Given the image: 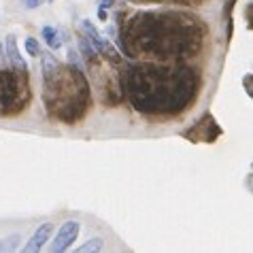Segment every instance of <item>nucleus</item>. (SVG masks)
<instances>
[{"instance_id":"f257e3e1","label":"nucleus","mask_w":253,"mask_h":253,"mask_svg":"<svg viewBox=\"0 0 253 253\" xmlns=\"http://www.w3.org/2000/svg\"><path fill=\"white\" fill-rule=\"evenodd\" d=\"M130 100L136 111L143 113H177L185 109L189 98L194 100L196 70L164 66V64H136L126 77Z\"/></svg>"},{"instance_id":"f03ea898","label":"nucleus","mask_w":253,"mask_h":253,"mask_svg":"<svg viewBox=\"0 0 253 253\" xmlns=\"http://www.w3.org/2000/svg\"><path fill=\"white\" fill-rule=\"evenodd\" d=\"M45 79V102L49 111L64 119L77 122L89 107V83L81 68L73 64L58 66Z\"/></svg>"},{"instance_id":"7ed1b4c3","label":"nucleus","mask_w":253,"mask_h":253,"mask_svg":"<svg viewBox=\"0 0 253 253\" xmlns=\"http://www.w3.org/2000/svg\"><path fill=\"white\" fill-rule=\"evenodd\" d=\"M28 100H30V85L26 70L0 68V115H17L26 109Z\"/></svg>"},{"instance_id":"20e7f679","label":"nucleus","mask_w":253,"mask_h":253,"mask_svg":"<svg viewBox=\"0 0 253 253\" xmlns=\"http://www.w3.org/2000/svg\"><path fill=\"white\" fill-rule=\"evenodd\" d=\"M81 30H83V34L87 37V41L94 45V49L102 55L104 60L111 62V64H122V55L117 53V49L111 45L100 32H98V28L89 22V19H81Z\"/></svg>"},{"instance_id":"39448f33","label":"nucleus","mask_w":253,"mask_h":253,"mask_svg":"<svg viewBox=\"0 0 253 253\" xmlns=\"http://www.w3.org/2000/svg\"><path fill=\"white\" fill-rule=\"evenodd\" d=\"M79 221H66V223H62L60 230L55 232V238H53V243L49 245V251L51 253H62V251H66L70 245H73L77 241V236H79Z\"/></svg>"},{"instance_id":"423d86ee","label":"nucleus","mask_w":253,"mask_h":253,"mask_svg":"<svg viewBox=\"0 0 253 253\" xmlns=\"http://www.w3.org/2000/svg\"><path fill=\"white\" fill-rule=\"evenodd\" d=\"M53 232V223H43V226H39L34 230V234L28 238V243L24 245V253H37L45 247V243L49 241V236H51Z\"/></svg>"},{"instance_id":"0eeeda50","label":"nucleus","mask_w":253,"mask_h":253,"mask_svg":"<svg viewBox=\"0 0 253 253\" xmlns=\"http://www.w3.org/2000/svg\"><path fill=\"white\" fill-rule=\"evenodd\" d=\"M4 51H6V58H9V62H11L13 68H17V70H28L26 62H24V58H22V53H19V49H17V41H15V37H13V34H9V37H6V41H4Z\"/></svg>"},{"instance_id":"6e6552de","label":"nucleus","mask_w":253,"mask_h":253,"mask_svg":"<svg viewBox=\"0 0 253 253\" xmlns=\"http://www.w3.org/2000/svg\"><path fill=\"white\" fill-rule=\"evenodd\" d=\"M77 51L81 53V58L85 60V62H89V64H98V51L94 49V45L87 41V37L85 34H79V49Z\"/></svg>"},{"instance_id":"1a4fd4ad","label":"nucleus","mask_w":253,"mask_h":253,"mask_svg":"<svg viewBox=\"0 0 253 253\" xmlns=\"http://www.w3.org/2000/svg\"><path fill=\"white\" fill-rule=\"evenodd\" d=\"M41 37L45 39V43H47V47L51 49V51H58V49L62 47V32L55 30L53 26H45L43 32H41Z\"/></svg>"},{"instance_id":"9d476101","label":"nucleus","mask_w":253,"mask_h":253,"mask_svg":"<svg viewBox=\"0 0 253 253\" xmlns=\"http://www.w3.org/2000/svg\"><path fill=\"white\" fill-rule=\"evenodd\" d=\"M19 241H22V236L19 234H11L0 241V253H9V251H15L19 247Z\"/></svg>"},{"instance_id":"9b49d317","label":"nucleus","mask_w":253,"mask_h":253,"mask_svg":"<svg viewBox=\"0 0 253 253\" xmlns=\"http://www.w3.org/2000/svg\"><path fill=\"white\" fill-rule=\"evenodd\" d=\"M102 247H104L102 238H89L85 245L77 247V253H96V251H102Z\"/></svg>"},{"instance_id":"f8f14e48","label":"nucleus","mask_w":253,"mask_h":253,"mask_svg":"<svg viewBox=\"0 0 253 253\" xmlns=\"http://www.w3.org/2000/svg\"><path fill=\"white\" fill-rule=\"evenodd\" d=\"M24 45H26V51L30 53L32 58H39V55H41V51H43V49H41V43H39V41L34 39V37H28Z\"/></svg>"},{"instance_id":"ddd939ff","label":"nucleus","mask_w":253,"mask_h":253,"mask_svg":"<svg viewBox=\"0 0 253 253\" xmlns=\"http://www.w3.org/2000/svg\"><path fill=\"white\" fill-rule=\"evenodd\" d=\"M66 55H68V64H73V66H77V68H81L83 70V64H81V53L77 51V49L70 45L68 49H66Z\"/></svg>"},{"instance_id":"4468645a","label":"nucleus","mask_w":253,"mask_h":253,"mask_svg":"<svg viewBox=\"0 0 253 253\" xmlns=\"http://www.w3.org/2000/svg\"><path fill=\"white\" fill-rule=\"evenodd\" d=\"M22 2H24L26 9H37V6L43 4V0H22Z\"/></svg>"},{"instance_id":"2eb2a0df","label":"nucleus","mask_w":253,"mask_h":253,"mask_svg":"<svg viewBox=\"0 0 253 253\" xmlns=\"http://www.w3.org/2000/svg\"><path fill=\"white\" fill-rule=\"evenodd\" d=\"M243 83H245V92H247L249 96H253V87H251V75H245Z\"/></svg>"},{"instance_id":"dca6fc26","label":"nucleus","mask_w":253,"mask_h":253,"mask_svg":"<svg viewBox=\"0 0 253 253\" xmlns=\"http://www.w3.org/2000/svg\"><path fill=\"white\" fill-rule=\"evenodd\" d=\"M115 4V0H98V9H111V6Z\"/></svg>"},{"instance_id":"f3484780","label":"nucleus","mask_w":253,"mask_h":253,"mask_svg":"<svg viewBox=\"0 0 253 253\" xmlns=\"http://www.w3.org/2000/svg\"><path fill=\"white\" fill-rule=\"evenodd\" d=\"M98 19H100V22H104V24L109 22V13H107V9H98Z\"/></svg>"},{"instance_id":"a211bd4d","label":"nucleus","mask_w":253,"mask_h":253,"mask_svg":"<svg viewBox=\"0 0 253 253\" xmlns=\"http://www.w3.org/2000/svg\"><path fill=\"white\" fill-rule=\"evenodd\" d=\"M4 58V49H2V43H0V60Z\"/></svg>"},{"instance_id":"6ab92c4d","label":"nucleus","mask_w":253,"mask_h":253,"mask_svg":"<svg viewBox=\"0 0 253 253\" xmlns=\"http://www.w3.org/2000/svg\"><path fill=\"white\" fill-rule=\"evenodd\" d=\"M47 2H53V0H47Z\"/></svg>"}]
</instances>
